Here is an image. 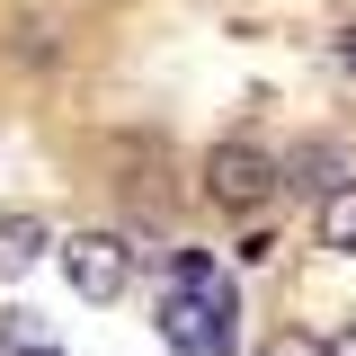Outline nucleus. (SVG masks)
Segmentation results:
<instances>
[{
  "mask_svg": "<svg viewBox=\"0 0 356 356\" xmlns=\"http://www.w3.org/2000/svg\"><path fill=\"white\" fill-rule=\"evenodd\" d=\"M161 339L178 356H232L241 339V303H232V276L196 250L170 259V294H161Z\"/></svg>",
  "mask_w": 356,
  "mask_h": 356,
  "instance_id": "nucleus-1",
  "label": "nucleus"
},
{
  "mask_svg": "<svg viewBox=\"0 0 356 356\" xmlns=\"http://www.w3.org/2000/svg\"><path fill=\"white\" fill-rule=\"evenodd\" d=\"M276 187H285V161H276V152H259V143H214V161H205V196H214L222 214H259Z\"/></svg>",
  "mask_w": 356,
  "mask_h": 356,
  "instance_id": "nucleus-2",
  "label": "nucleus"
},
{
  "mask_svg": "<svg viewBox=\"0 0 356 356\" xmlns=\"http://www.w3.org/2000/svg\"><path fill=\"white\" fill-rule=\"evenodd\" d=\"M63 276H72L81 303H116L125 276H134V250L116 232H72V241H63Z\"/></svg>",
  "mask_w": 356,
  "mask_h": 356,
  "instance_id": "nucleus-3",
  "label": "nucleus"
},
{
  "mask_svg": "<svg viewBox=\"0 0 356 356\" xmlns=\"http://www.w3.org/2000/svg\"><path fill=\"white\" fill-rule=\"evenodd\" d=\"M44 259V222L36 214H0V276H27Z\"/></svg>",
  "mask_w": 356,
  "mask_h": 356,
  "instance_id": "nucleus-4",
  "label": "nucleus"
},
{
  "mask_svg": "<svg viewBox=\"0 0 356 356\" xmlns=\"http://www.w3.org/2000/svg\"><path fill=\"white\" fill-rule=\"evenodd\" d=\"M321 250H348V259H356V178L321 196Z\"/></svg>",
  "mask_w": 356,
  "mask_h": 356,
  "instance_id": "nucleus-5",
  "label": "nucleus"
},
{
  "mask_svg": "<svg viewBox=\"0 0 356 356\" xmlns=\"http://www.w3.org/2000/svg\"><path fill=\"white\" fill-rule=\"evenodd\" d=\"M321 356H356V321H339V330H330V348Z\"/></svg>",
  "mask_w": 356,
  "mask_h": 356,
  "instance_id": "nucleus-6",
  "label": "nucleus"
},
{
  "mask_svg": "<svg viewBox=\"0 0 356 356\" xmlns=\"http://www.w3.org/2000/svg\"><path fill=\"white\" fill-rule=\"evenodd\" d=\"M339 63H348V81H356V27H339Z\"/></svg>",
  "mask_w": 356,
  "mask_h": 356,
  "instance_id": "nucleus-7",
  "label": "nucleus"
},
{
  "mask_svg": "<svg viewBox=\"0 0 356 356\" xmlns=\"http://www.w3.org/2000/svg\"><path fill=\"white\" fill-rule=\"evenodd\" d=\"M18 356H54V348H18Z\"/></svg>",
  "mask_w": 356,
  "mask_h": 356,
  "instance_id": "nucleus-8",
  "label": "nucleus"
}]
</instances>
